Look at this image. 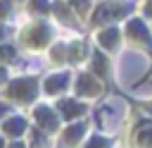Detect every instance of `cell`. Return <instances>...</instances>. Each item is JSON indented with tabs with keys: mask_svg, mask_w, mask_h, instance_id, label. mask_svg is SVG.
<instances>
[]
</instances>
